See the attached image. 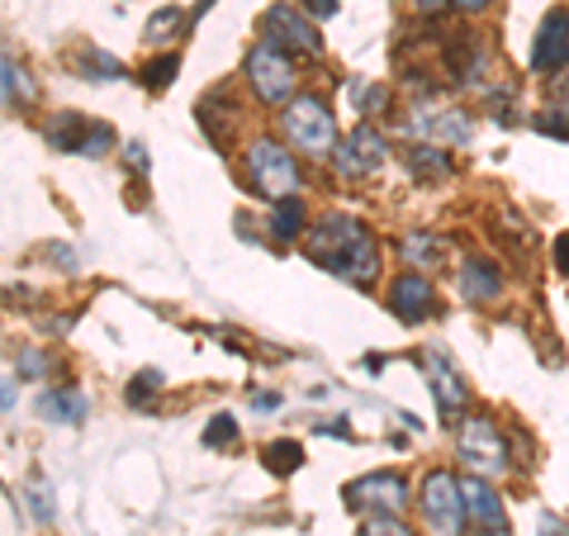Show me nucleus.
Wrapping results in <instances>:
<instances>
[{"instance_id":"f257e3e1","label":"nucleus","mask_w":569,"mask_h":536,"mask_svg":"<svg viewBox=\"0 0 569 536\" xmlns=\"http://www.w3.org/2000/svg\"><path fill=\"white\" fill-rule=\"evenodd\" d=\"M309 257L351 285H370L380 271V247L370 238V228L347 219V214H328L323 224L309 228Z\"/></svg>"},{"instance_id":"f03ea898","label":"nucleus","mask_w":569,"mask_h":536,"mask_svg":"<svg viewBox=\"0 0 569 536\" xmlns=\"http://www.w3.org/2000/svg\"><path fill=\"white\" fill-rule=\"evenodd\" d=\"M280 129H284V142L299 148L305 157H332V148H337V119L323 96H299L290 110L280 115Z\"/></svg>"},{"instance_id":"7ed1b4c3","label":"nucleus","mask_w":569,"mask_h":536,"mask_svg":"<svg viewBox=\"0 0 569 536\" xmlns=\"http://www.w3.org/2000/svg\"><path fill=\"white\" fill-rule=\"evenodd\" d=\"M247 176H252V186L266 200H290V195H299V186H305L295 152H284V142H276V138H261L247 148Z\"/></svg>"},{"instance_id":"20e7f679","label":"nucleus","mask_w":569,"mask_h":536,"mask_svg":"<svg viewBox=\"0 0 569 536\" xmlns=\"http://www.w3.org/2000/svg\"><path fill=\"white\" fill-rule=\"evenodd\" d=\"M261 39L284 48L295 58H323V39H318V24L309 20L305 10L295 6V0H280V6H271L261 14Z\"/></svg>"},{"instance_id":"39448f33","label":"nucleus","mask_w":569,"mask_h":536,"mask_svg":"<svg viewBox=\"0 0 569 536\" xmlns=\"http://www.w3.org/2000/svg\"><path fill=\"white\" fill-rule=\"evenodd\" d=\"M247 86L266 100V105H284L295 96V62L290 52L276 48V43H252V52H247Z\"/></svg>"},{"instance_id":"423d86ee","label":"nucleus","mask_w":569,"mask_h":536,"mask_svg":"<svg viewBox=\"0 0 569 536\" xmlns=\"http://www.w3.org/2000/svg\"><path fill=\"white\" fill-rule=\"evenodd\" d=\"M347 508L366 517H399L408 508V479L399 470H376L347 485Z\"/></svg>"},{"instance_id":"0eeeda50","label":"nucleus","mask_w":569,"mask_h":536,"mask_svg":"<svg viewBox=\"0 0 569 536\" xmlns=\"http://www.w3.org/2000/svg\"><path fill=\"white\" fill-rule=\"evenodd\" d=\"M418 508L427 517V527L437 536H460V523H466V504H460V479L451 470H427Z\"/></svg>"},{"instance_id":"6e6552de","label":"nucleus","mask_w":569,"mask_h":536,"mask_svg":"<svg viewBox=\"0 0 569 536\" xmlns=\"http://www.w3.org/2000/svg\"><path fill=\"white\" fill-rule=\"evenodd\" d=\"M389 157V142L380 129H370V123H356L347 138H337L332 148V167L337 176H347V181H366V176H376L380 162Z\"/></svg>"},{"instance_id":"1a4fd4ad","label":"nucleus","mask_w":569,"mask_h":536,"mask_svg":"<svg viewBox=\"0 0 569 536\" xmlns=\"http://www.w3.org/2000/svg\"><path fill=\"white\" fill-rule=\"evenodd\" d=\"M422 370H427V380H432V399H437L441 423H460V414L470 408V385L460 380V370L451 366V356L437 351V347H427L422 351Z\"/></svg>"},{"instance_id":"9d476101","label":"nucleus","mask_w":569,"mask_h":536,"mask_svg":"<svg viewBox=\"0 0 569 536\" xmlns=\"http://www.w3.org/2000/svg\"><path fill=\"white\" fill-rule=\"evenodd\" d=\"M48 142L58 152H81V157H104L114 148V129L110 123H96L86 115H58L48 123Z\"/></svg>"},{"instance_id":"9b49d317","label":"nucleus","mask_w":569,"mask_h":536,"mask_svg":"<svg viewBox=\"0 0 569 536\" xmlns=\"http://www.w3.org/2000/svg\"><path fill=\"white\" fill-rule=\"evenodd\" d=\"M460 460H466L475 475H503L508 470V446L489 418H466V427H460Z\"/></svg>"},{"instance_id":"f8f14e48","label":"nucleus","mask_w":569,"mask_h":536,"mask_svg":"<svg viewBox=\"0 0 569 536\" xmlns=\"http://www.w3.org/2000/svg\"><path fill=\"white\" fill-rule=\"evenodd\" d=\"M389 309H395L399 324H427V318L437 314V290L432 280H427L422 271H403L395 285H389Z\"/></svg>"},{"instance_id":"ddd939ff","label":"nucleus","mask_w":569,"mask_h":536,"mask_svg":"<svg viewBox=\"0 0 569 536\" xmlns=\"http://www.w3.org/2000/svg\"><path fill=\"white\" fill-rule=\"evenodd\" d=\"M531 67L541 77H556L569 67V6H556L537 29V48H531Z\"/></svg>"},{"instance_id":"4468645a","label":"nucleus","mask_w":569,"mask_h":536,"mask_svg":"<svg viewBox=\"0 0 569 536\" xmlns=\"http://www.w3.org/2000/svg\"><path fill=\"white\" fill-rule=\"evenodd\" d=\"M485 67H489L485 39H475V33H451V39H447V71H451V77L460 86H470L475 77H485Z\"/></svg>"},{"instance_id":"2eb2a0df","label":"nucleus","mask_w":569,"mask_h":536,"mask_svg":"<svg viewBox=\"0 0 569 536\" xmlns=\"http://www.w3.org/2000/svg\"><path fill=\"white\" fill-rule=\"evenodd\" d=\"M460 504H466V517L475 527H503V498H498L479 475L460 479Z\"/></svg>"},{"instance_id":"dca6fc26","label":"nucleus","mask_w":569,"mask_h":536,"mask_svg":"<svg viewBox=\"0 0 569 536\" xmlns=\"http://www.w3.org/2000/svg\"><path fill=\"white\" fill-rule=\"evenodd\" d=\"M39 414H43V423L77 427L86 414H91V399H86L81 389H48V395L39 399Z\"/></svg>"},{"instance_id":"f3484780","label":"nucleus","mask_w":569,"mask_h":536,"mask_svg":"<svg viewBox=\"0 0 569 536\" xmlns=\"http://www.w3.org/2000/svg\"><path fill=\"white\" fill-rule=\"evenodd\" d=\"M460 290H466V299H475V304H489V299H498V290H503V271L485 257H470L466 271H460Z\"/></svg>"},{"instance_id":"a211bd4d","label":"nucleus","mask_w":569,"mask_h":536,"mask_svg":"<svg viewBox=\"0 0 569 536\" xmlns=\"http://www.w3.org/2000/svg\"><path fill=\"white\" fill-rule=\"evenodd\" d=\"M403 162H408V171H413L418 181H432V186L451 176V157L441 152V148H432V142H418V148H408Z\"/></svg>"},{"instance_id":"6ab92c4d","label":"nucleus","mask_w":569,"mask_h":536,"mask_svg":"<svg viewBox=\"0 0 569 536\" xmlns=\"http://www.w3.org/2000/svg\"><path fill=\"white\" fill-rule=\"evenodd\" d=\"M305 224H309V214H305V200H299V195H290V200H276L271 234H276L280 242H295L299 234H305Z\"/></svg>"},{"instance_id":"aec40b11","label":"nucleus","mask_w":569,"mask_h":536,"mask_svg":"<svg viewBox=\"0 0 569 536\" xmlns=\"http://www.w3.org/2000/svg\"><path fill=\"white\" fill-rule=\"evenodd\" d=\"M399 252L408 266H441V257H447V242H441L437 234H408L399 242Z\"/></svg>"},{"instance_id":"412c9836","label":"nucleus","mask_w":569,"mask_h":536,"mask_svg":"<svg viewBox=\"0 0 569 536\" xmlns=\"http://www.w3.org/2000/svg\"><path fill=\"white\" fill-rule=\"evenodd\" d=\"M77 71H81L86 81H119L123 77V62L110 58V52H100V48H81Z\"/></svg>"},{"instance_id":"4be33fe9","label":"nucleus","mask_w":569,"mask_h":536,"mask_svg":"<svg viewBox=\"0 0 569 536\" xmlns=\"http://www.w3.org/2000/svg\"><path fill=\"white\" fill-rule=\"evenodd\" d=\"M181 29H186V10H157L148 20V29H142V39H148L152 48H167Z\"/></svg>"},{"instance_id":"5701e85b","label":"nucleus","mask_w":569,"mask_h":536,"mask_svg":"<svg viewBox=\"0 0 569 536\" xmlns=\"http://www.w3.org/2000/svg\"><path fill=\"white\" fill-rule=\"evenodd\" d=\"M351 105H356V110H361V115H380L385 110V100H389V91H385V86H370V81H351Z\"/></svg>"},{"instance_id":"b1692460","label":"nucleus","mask_w":569,"mask_h":536,"mask_svg":"<svg viewBox=\"0 0 569 536\" xmlns=\"http://www.w3.org/2000/svg\"><path fill=\"white\" fill-rule=\"evenodd\" d=\"M176 67H181V62H176L171 52H167V58H157V62L142 67V71H138V81L148 86V91H167V86L176 81Z\"/></svg>"},{"instance_id":"393cba45","label":"nucleus","mask_w":569,"mask_h":536,"mask_svg":"<svg viewBox=\"0 0 569 536\" xmlns=\"http://www.w3.org/2000/svg\"><path fill=\"white\" fill-rule=\"evenodd\" d=\"M0 81H6V96L10 100H33L39 91H33V81H29V71L24 67H14V62H0Z\"/></svg>"},{"instance_id":"a878e982","label":"nucleus","mask_w":569,"mask_h":536,"mask_svg":"<svg viewBox=\"0 0 569 536\" xmlns=\"http://www.w3.org/2000/svg\"><path fill=\"white\" fill-rule=\"evenodd\" d=\"M233 441H238V423L228 414H219L204 427V446H209V451H223V446H233Z\"/></svg>"},{"instance_id":"bb28decb","label":"nucleus","mask_w":569,"mask_h":536,"mask_svg":"<svg viewBox=\"0 0 569 536\" xmlns=\"http://www.w3.org/2000/svg\"><path fill=\"white\" fill-rule=\"evenodd\" d=\"M157 389H162V375H157V370H142L138 380L129 385V404H133V408H152Z\"/></svg>"},{"instance_id":"cd10ccee","label":"nucleus","mask_w":569,"mask_h":536,"mask_svg":"<svg viewBox=\"0 0 569 536\" xmlns=\"http://www.w3.org/2000/svg\"><path fill=\"white\" fill-rule=\"evenodd\" d=\"M531 123H537L541 133H550V138H569V110H541Z\"/></svg>"},{"instance_id":"c85d7f7f","label":"nucleus","mask_w":569,"mask_h":536,"mask_svg":"<svg viewBox=\"0 0 569 536\" xmlns=\"http://www.w3.org/2000/svg\"><path fill=\"white\" fill-rule=\"evenodd\" d=\"M299 441H276L271 446V470H299Z\"/></svg>"},{"instance_id":"c756f323","label":"nucleus","mask_w":569,"mask_h":536,"mask_svg":"<svg viewBox=\"0 0 569 536\" xmlns=\"http://www.w3.org/2000/svg\"><path fill=\"white\" fill-rule=\"evenodd\" d=\"M361 536H413V532H408L399 517H376L370 527H361Z\"/></svg>"},{"instance_id":"7c9ffc66","label":"nucleus","mask_w":569,"mask_h":536,"mask_svg":"<svg viewBox=\"0 0 569 536\" xmlns=\"http://www.w3.org/2000/svg\"><path fill=\"white\" fill-rule=\"evenodd\" d=\"M295 6L305 10L309 20H332V14H337V0H295Z\"/></svg>"},{"instance_id":"2f4dec72","label":"nucleus","mask_w":569,"mask_h":536,"mask_svg":"<svg viewBox=\"0 0 569 536\" xmlns=\"http://www.w3.org/2000/svg\"><path fill=\"white\" fill-rule=\"evenodd\" d=\"M29 504H33V513H39L43 523H52V498H48L43 485H33V489H29Z\"/></svg>"},{"instance_id":"473e14b6","label":"nucleus","mask_w":569,"mask_h":536,"mask_svg":"<svg viewBox=\"0 0 569 536\" xmlns=\"http://www.w3.org/2000/svg\"><path fill=\"white\" fill-rule=\"evenodd\" d=\"M550 257H556V271H560V276H569V234H560V238H556V247H550Z\"/></svg>"},{"instance_id":"72a5a7b5","label":"nucleus","mask_w":569,"mask_h":536,"mask_svg":"<svg viewBox=\"0 0 569 536\" xmlns=\"http://www.w3.org/2000/svg\"><path fill=\"white\" fill-rule=\"evenodd\" d=\"M0 408H14V385L0 375Z\"/></svg>"},{"instance_id":"f704fd0d","label":"nucleus","mask_w":569,"mask_h":536,"mask_svg":"<svg viewBox=\"0 0 569 536\" xmlns=\"http://www.w3.org/2000/svg\"><path fill=\"white\" fill-rule=\"evenodd\" d=\"M475 536H512L508 527H475Z\"/></svg>"},{"instance_id":"c9c22d12","label":"nucleus","mask_w":569,"mask_h":536,"mask_svg":"<svg viewBox=\"0 0 569 536\" xmlns=\"http://www.w3.org/2000/svg\"><path fill=\"white\" fill-rule=\"evenodd\" d=\"M556 96H560V100H569V77H565V81H556Z\"/></svg>"}]
</instances>
